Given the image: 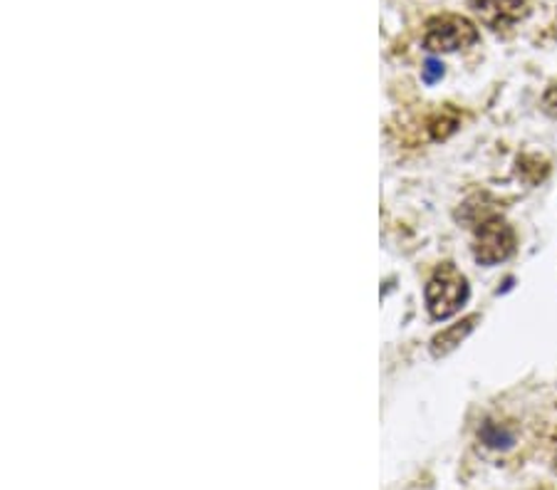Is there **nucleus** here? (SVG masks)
<instances>
[{"label": "nucleus", "instance_id": "1", "mask_svg": "<svg viewBox=\"0 0 557 490\" xmlns=\"http://www.w3.org/2000/svg\"><path fill=\"white\" fill-rule=\"evenodd\" d=\"M466 300H469V282H466L461 271L451 263L436 267L426 285V307L431 317L448 319L463 307Z\"/></svg>", "mask_w": 557, "mask_h": 490}, {"label": "nucleus", "instance_id": "2", "mask_svg": "<svg viewBox=\"0 0 557 490\" xmlns=\"http://www.w3.org/2000/svg\"><path fill=\"white\" fill-rule=\"evenodd\" d=\"M479 40V30L461 15H436L426 23L424 48L429 52H456L466 50Z\"/></svg>", "mask_w": 557, "mask_h": 490}, {"label": "nucleus", "instance_id": "3", "mask_svg": "<svg viewBox=\"0 0 557 490\" xmlns=\"http://www.w3.org/2000/svg\"><path fill=\"white\" fill-rule=\"evenodd\" d=\"M516 253V234L506 221L486 218L475 228L473 257L481 265H496Z\"/></svg>", "mask_w": 557, "mask_h": 490}, {"label": "nucleus", "instance_id": "4", "mask_svg": "<svg viewBox=\"0 0 557 490\" xmlns=\"http://www.w3.org/2000/svg\"><path fill=\"white\" fill-rule=\"evenodd\" d=\"M473 13L491 30H510L525 15V0H473Z\"/></svg>", "mask_w": 557, "mask_h": 490}, {"label": "nucleus", "instance_id": "5", "mask_svg": "<svg viewBox=\"0 0 557 490\" xmlns=\"http://www.w3.org/2000/svg\"><path fill=\"white\" fill-rule=\"evenodd\" d=\"M479 315H471L461 319V323H456L451 327H446L444 332H438L434 340H431V354L434 356H446L448 352H454L458 344H461L466 337L473 332V327L479 325Z\"/></svg>", "mask_w": 557, "mask_h": 490}, {"label": "nucleus", "instance_id": "6", "mask_svg": "<svg viewBox=\"0 0 557 490\" xmlns=\"http://www.w3.org/2000/svg\"><path fill=\"white\" fill-rule=\"evenodd\" d=\"M483 441H486L488 445H493V449H500V445L513 443V436L506 434L503 429H498V426L488 424L486 431H483Z\"/></svg>", "mask_w": 557, "mask_h": 490}, {"label": "nucleus", "instance_id": "7", "mask_svg": "<svg viewBox=\"0 0 557 490\" xmlns=\"http://www.w3.org/2000/svg\"><path fill=\"white\" fill-rule=\"evenodd\" d=\"M442 75H444V65L438 60H429L424 70H421V77H424V83L429 85H434L436 79H442Z\"/></svg>", "mask_w": 557, "mask_h": 490}, {"label": "nucleus", "instance_id": "8", "mask_svg": "<svg viewBox=\"0 0 557 490\" xmlns=\"http://www.w3.org/2000/svg\"><path fill=\"white\" fill-rule=\"evenodd\" d=\"M543 106H545V112L550 114V117H557V85H553V87L545 92Z\"/></svg>", "mask_w": 557, "mask_h": 490}, {"label": "nucleus", "instance_id": "9", "mask_svg": "<svg viewBox=\"0 0 557 490\" xmlns=\"http://www.w3.org/2000/svg\"><path fill=\"white\" fill-rule=\"evenodd\" d=\"M555 468H557V466H555Z\"/></svg>", "mask_w": 557, "mask_h": 490}]
</instances>
